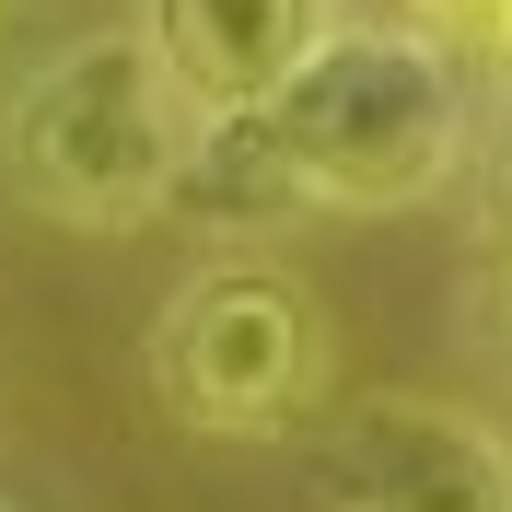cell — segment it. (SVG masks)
Instances as JSON below:
<instances>
[{"label": "cell", "instance_id": "1", "mask_svg": "<svg viewBox=\"0 0 512 512\" xmlns=\"http://www.w3.org/2000/svg\"><path fill=\"white\" fill-rule=\"evenodd\" d=\"M198 105L163 70L140 24L128 35H70L59 59L24 70V94L0 105V175L35 222L59 233H140L187 198L198 163Z\"/></svg>", "mask_w": 512, "mask_h": 512}, {"label": "cell", "instance_id": "2", "mask_svg": "<svg viewBox=\"0 0 512 512\" xmlns=\"http://www.w3.org/2000/svg\"><path fill=\"white\" fill-rule=\"evenodd\" d=\"M466 128H478V70L443 35L408 24H338L315 70L268 105L303 210H419L466 175Z\"/></svg>", "mask_w": 512, "mask_h": 512}, {"label": "cell", "instance_id": "3", "mask_svg": "<svg viewBox=\"0 0 512 512\" xmlns=\"http://www.w3.org/2000/svg\"><path fill=\"white\" fill-rule=\"evenodd\" d=\"M326 361H338L326 303L291 268H268V256L198 268L152 315V396L198 443H268V431H291L326 396Z\"/></svg>", "mask_w": 512, "mask_h": 512}, {"label": "cell", "instance_id": "4", "mask_svg": "<svg viewBox=\"0 0 512 512\" xmlns=\"http://www.w3.org/2000/svg\"><path fill=\"white\" fill-rule=\"evenodd\" d=\"M326 512H512V443L443 396H361L326 443Z\"/></svg>", "mask_w": 512, "mask_h": 512}, {"label": "cell", "instance_id": "5", "mask_svg": "<svg viewBox=\"0 0 512 512\" xmlns=\"http://www.w3.org/2000/svg\"><path fill=\"white\" fill-rule=\"evenodd\" d=\"M140 35L198 117H268L338 35V0H140Z\"/></svg>", "mask_w": 512, "mask_h": 512}, {"label": "cell", "instance_id": "6", "mask_svg": "<svg viewBox=\"0 0 512 512\" xmlns=\"http://www.w3.org/2000/svg\"><path fill=\"white\" fill-rule=\"evenodd\" d=\"M454 59H466V70H478V82H489V94L512 105V0H489L478 24H466V47H454Z\"/></svg>", "mask_w": 512, "mask_h": 512}, {"label": "cell", "instance_id": "7", "mask_svg": "<svg viewBox=\"0 0 512 512\" xmlns=\"http://www.w3.org/2000/svg\"><path fill=\"white\" fill-rule=\"evenodd\" d=\"M489 0H396L384 24H408V35H443V47H466V24H478Z\"/></svg>", "mask_w": 512, "mask_h": 512}, {"label": "cell", "instance_id": "8", "mask_svg": "<svg viewBox=\"0 0 512 512\" xmlns=\"http://www.w3.org/2000/svg\"><path fill=\"white\" fill-rule=\"evenodd\" d=\"M478 175H489V222L512 233V105H501V140H489V163H478Z\"/></svg>", "mask_w": 512, "mask_h": 512}, {"label": "cell", "instance_id": "9", "mask_svg": "<svg viewBox=\"0 0 512 512\" xmlns=\"http://www.w3.org/2000/svg\"><path fill=\"white\" fill-rule=\"evenodd\" d=\"M0 35H12V0H0Z\"/></svg>", "mask_w": 512, "mask_h": 512}]
</instances>
